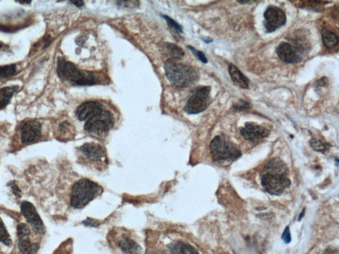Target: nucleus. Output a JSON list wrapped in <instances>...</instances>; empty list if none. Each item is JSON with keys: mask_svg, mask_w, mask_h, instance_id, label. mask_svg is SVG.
I'll list each match as a JSON object with an SVG mask.
<instances>
[{"mask_svg": "<svg viewBox=\"0 0 339 254\" xmlns=\"http://www.w3.org/2000/svg\"><path fill=\"white\" fill-rule=\"evenodd\" d=\"M18 89V86H11L0 90V110L5 108L9 104L13 95Z\"/></svg>", "mask_w": 339, "mask_h": 254, "instance_id": "nucleus-19", "label": "nucleus"}, {"mask_svg": "<svg viewBox=\"0 0 339 254\" xmlns=\"http://www.w3.org/2000/svg\"><path fill=\"white\" fill-rule=\"evenodd\" d=\"M57 72L60 78L79 86L92 85L96 83L93 75L82 72L77 67L64 58H58Z\"/></svg>", "mask_w": 339, "mask_h": 254, "instance_id": "nucleus-4", "label": "nucleus"}, {"mask_svg": "<svg viewBox=\"0 0 339 254\" xmlns=\"http://www.w3.org/2000/svg\"><path fill=\"white\" fill-rule=\"evenodd\" d=\"M229 72L233 82L239 86V87L244 88V89L248 88L249 81H248L247 77H246L235 65L232 64L229 65Z\"/></svg>", "mask_w": 339, "mask_h": 254, "instance_id": "nucleus-16", "label": "nucleus"}, {"mask_svg": "<svg viewBox=\"0 0 339 254\" xmlns=\"http://www.w3.org/2000/svg\"><path fill=\"white\" fill-rule=\"evenodd\" d=\"M188 48L189 49L191 50V51L193 52V54H194L196 56L197 58H198V59L201 61L202 62L204 63L208 62L207 58H206L205 54H204L203 52L201 51H198V50H196L195 49H193V47H189V46Z\"/></svg>", "mask_w": 339, "mask_h": 254, "instance_id": "nucleus-26", "label": "nucleus"}, {"mask_svg": "<svg viewBox=\"0 0 339 254\" xmlns=\"http://www.w3.org/2000/svg\"><path fill=\"white\" fill-rule=\"evenodd\" d=\"M164 48L167 50L168 54L171 56L170 59H180L184 55V51L180 47L172 44L166 43Z\"/></svg>", "mask_w": 339, "mask_h": 254, "instance_id": "nucleus-21", "label": "nucleus"}, {"mask_svg": "<svg viewBox=\"0 0 339 254\" xmlns=\"http://www.w3.org/2000/svg\"><path fill=\"white\" fill-rule=\"evenodd\" d=\"M166 77L172 85L184 88L196 82L199 74L193 67L178 62V60L168 59L164 64Z\"/></svg>", "mask_w": 339, "mask_h": 254, "instance_id": "nucleus-2", "label": "nucleus"}, {"mask_svg": "<svg viewBox=\"0 0 339 254\" xmlns=\"http://www.w3.org/2000/svg\"><path fill=\"white\" fill-rule=\"evenodd\" d=\"M102 188L91 180L88 179L79 180L74 185L72 190L71 199L72 207L81 209L102 194Z\"/></svg>", "mask_w": 339, "mask_h": 254, "instance_id": "nucleus-3", "label": "nucleus"}, {"mask_svg": "<svg viewBox=\"0 0 339 254\" xmlns=\"http://www.w3.org/2000/svg\"><path fill=\"white\" fill-rule=\"evenodd\" d=\"M210 151L214 161H233L241 156L238 147L224 136H218L210 144Z\"/></svg>", "mask_w": 339, "mask_h": 254, "instance_id": "nucleus-5", "label": "nucleus"}, {"mask_svg": "<svg viewBox=\"0 0 339 254\" xmlns=\"http://www.w3.org/2000/svg\"><path fill=\"white\" fill-rule=\"evenodd\" d=\"M264 27L267 32L273 33L285 25L286 16L281 8L269 6L264 14Z\"/></svg>", "mask_w": 339, "mask_h": 254, "instance_id": "nucleus-8", "label": "nucleus"}, {"mask_svg": "<svg viewBox=\"0 0 339 254\" xmlns=\"http://www.w3.org/2000/svg\"><path fill=\"white\" fill-rule=\"evenodd\" d=\"M19 238V249L23 254H35L38 250L37 244H31L29 235L30 230L25 224H20L17 228Z\"/></svg>", "mask_w": 339, "mask_h": 254, "instance_id": "nucleus-11", "label": "nucleus"}, {"mask_svg": "<svg viewBox=\"0 0 339 254\" xmlns=\"http://www.w3.org/2000/svg\"><path fill=\"white\" fill-rule=\"evenodd\" d=\"M80 151L86 159L92 161H104L105 154L102 147L96 143H86L80 148Z\"/></svg>", "mask_w": 339, "mask_h": 254, "instance_id": "nucleus-15", "label": "nucleus"}, {"mask_svg": "<svg viewBox=\"0 0 339 254\" xmlns=\"http://www.w3.org/2000/svg\"><path fill=\"white\" fill-rule=\"evenodd\" d=\"M321 35L322 40H323L324 45H325V47L332 49V48L335 47L338 45V37H336L335 34L330 32L327 29H323Z\"/></svg>", "mask_w": 339, "mask_h": 254, "instance_id": "nucleus-20", "label": "nucleus"}, {"mask_svg": "<svg viewBox=\"0 0 339 254\" xmlns=\"http://www.w3.org/2000/svg\"><path fill=\"white\" fill-rule=\"evenodd\" d=\"M14 182H12L11 183V186L12 188V190L13 192L14 193V194L16 195V196L20 197V189L18 188V186H16V185L14 184Z\"/></svg>", "mask_w": 339, "mask_h": 254, "instance_id": "nucleus-29", "label": "nucleus"}, {"mask_svg": "<svg viewBox=\"0 0 339 254\" xmlns=\"http://www.w3.org/2000/svg\"><path fill=\"white\" fill-rule=\"evenodd\" d=\"M6 47H7V45H4V43L0 42V50H6V49H8V48H6Z\"/></svg>", "mask_w": 339, "mask_h": 254, "instance_id": "nucleus-32", "label": "nucleus"}, {"mask_svg": "<svg viewBox=\"0 0 339 254\" xmlns=\"http://www.w3.org/2000/svg\"><path fill=\"white\" fill-rule=\"evenodd\" d=\"M172 254H199L196 249L189 243L178 242L168 245Z\"/></svg>", "mask_w": 339, "mask_h": 254, "instance_id": "nucleus-18", "label": "nucleus"}, {"mask_svg": "<svg viewBox=\"0 0 339 254\" xmlns=\"http://www.w3.org/2000/svg\"><path fill=\"white\" fill-rule=\"evenodd\" d=\"M287 165L281 159L273 158L265 165L260 175L261 183L269 194L280 195L291 184Z\"/></svg>", "mask_w": 339, "mask_h": 254, "instance_id": "nucleus-1", "label": "nucleus"}, {"mask_svg": "<svg viewBox=\"0 0 339 254\" xmlns=\"http://www.w3.org/2000/svg\"><path fill=\"white\" fill-rule=\"evenodd\" d=\"M103 109L102 105L96 102H88L84 103L77 109V116L80 121H87L88 119L94 116Z\"/></svg>", "mask_w": 339, "mask_h": 254, "instance_id": "nucleus-14", "label": "nucleus"}, {"mask_svg": "<svg viewBox=\"0 0 339 254\" xmlns=\"http://www.w3.org/2000/svg\"><path fill=\"white\" fill-rule=\"evenodd\" d=\"M71 3L76 6H78V7H81V6L84 5V2L82 1L71 2Z\"/></svg>", "mask_w": 339, "mask_h": 254, "instance_id": "nucleus-31", "label": "nucleus"}, {"mask_svg": "<svg viewBox=\"0 0 339 254\" xmlns=\"http://www.w3.org/2000/svg\"><path fill=\"white\" fill-rule=\"evenodd\" d=\"M311 146L317 152H325L326 147L321 141L317 139H312L310 142Z\"/></svg>", "mask_w": 339, "mask_h": 254, "instance_id": "nucleus-24", "label": "nucleus"}, {"mask_svg": "<svg viewBox=\"0 0 339 254\" xmlns=\"http://www.w3.org/2000/svg\"><path fill=\"white\" fill-rule=\"evenodd\" d=\"M119 247L124 254H141L142 251L140 245L129 238H122Z\"/></svg>", "mask_w": 339, "mask_h": 254, "instance_id": "nucleus-17", "label": "nucleus"}, {"mask_svg": "<svg viewBox=\"0 0 339 254\" xmlns=\"http://www.w3.org/2000/svg\"><path fill=\"white\" fill-rule=\"evenodd\" d=\"M113 125L112 115L109 111L103 109L98 114L86 121L84 129L92 135L102 136L108 133Z\"/></svg>", "mask_w": 339, "mask_h": 254, "instance_id": "nucleus-6", "label": "nucleus"}, {"mask_svg": "<svg viewBox=\"0 0 339 254\" xmlns=\"http://www.w3.org/2000/svg\"><path fill=\"white\" fill-rule=\"evenodd\" d=\"M235 108L237 110H239V109H248L250 108V104H248V103L242 102L241 104L235 106Z\"/></svg>", "mask_w": 339, "mask_h": 254, "instance_id": "nucleus-28", "label": "nucleus"}, {"mask_svg": "<svg viewBox=\"0 0 339 254\" xmlns=\"http://www.w3.org/2000/svg\"><path fill=\"white\" fill-rule=\"evenodd\" d=\"M282 238L286 243H289L291 242V235H290V228L288 226V227H286L285 230L284 231Z\"/></svg>", "mask_w": 339, "mask_h": 254, "instance_id": "nucleus-27", "label": "nucleus"}, {"mask_svg": "<svg viewBox=\"0 0 339 254\" xmlns=\"http://www.w3.org/2000/svg\"><path fill=\"white\" fill-rule=\"evenodd\" d=\"M16 73V65L10 64L0 66V77L5 78L12 76Z\"/></svg>", "mask_w": 339, "mask_h": 254, "instance_id": "nucleus-23", "label": "nucleus"}, {"mask_svg": "<svg viewBox=\"0 0 339 254\" xmlns=\"http://www.w3.org/2000/svg\"><path fill=\"white\" fill-rule=\"evenodd\" d=\"M323 254H338V250L337 248H334V247H328L326 249L325 252Z\"/></svg>", "mask_w": 339, "mask_h": 254, "instance_id": "nucleus-30", "label": "nucleus"}, {"mask_svg": "<svg viewBox=\"0 0 339 254\" xmlns=\"http://www.w3.org/2000/svg\"><path fill=\"white\" fill-rule=\"evenodd\" d=\"M240 131L242 136L250 141H255L266 138L269 134L268 128L254 123H246Z\"/></svg>", "mask_w": 339, "mask_h": 254, "instance_id": "nucleus-12", "label": "nucleus"}, {"mask_svg": "<svg viewBox=\"0 0 339 254\" xmlns=\"http://www.w3.org/2000/svg\"><path fill=\"white\" fill-rule=\"evenodd\" d=\"M41 124L37 121H27L21 127V140L23 144L32 143L41 135Z\"/></svg>", "mask_w": 339, "mask_h": 254, "instance_id": "nucleus-10", "label": "nucleus"}, {"mask_svg": "<svg viewBox=\"0 0 339 254\" xmlns=\"http://www.w3.org/2000/svg\"><path fill=\"white\" fill-rule=\"evenodd\" d=\"M163 18L166 20V22L168 23V25L172 28L175 29L176 31H179L180 33H182V28L180 25L177 24L175 21L172 20V19L169 18L168 16H163Z\"/></svg>", "mask_w": 339, "mask_h": 254, "instance_id": "nucleus-25", "label": "nucleus"}, {"mask_svg": "<svg viewBox=\"0 0 339 254\" xmlns=\"http://www.w3.org/2000/svg\"><path fill=\"white\" fill-rule=\"evenodd\" d=\"M0 242L3 243L8 246H11L12 245L11 237L6 229L1 218H0Z\"/></svg>", "mask_w": 339, "mask_h": 254, "instance_id": "nucleus-22", "label": "nucleus"}, {"mask_svg": "<svg viewBox=\"0 0 339 254\" xmlns=\"http://www.w3.org/2000/svg\"><path fill=\"white\" fill-rule=\"evenodd\" d=\"M277 52L278 56L282 61L290 64L300 62L302 59V52L289 43L280 44L277 48Z\"/></svg>", "mask_w": 339, "mask_h": 254, "instance_id": "nucleus-13", "label": "nucleus"}, {"mask_svg": "<svg viewBox=\"0 0 339 254\" xmlns=\"http://www.w3.org/2000/svg\"><path fill=\"white\" fill-rule=\"evenodd\" d=\"M210 92L208 86L197 88L187 101L184 111L189 114H197L205 111L211 103Z\"/></svg>", "mask_w": 339, "mask_h": 254, "instance_id": "nucleus-7", "label": "nucleus"}, {"mask_svg": "<svg viewBox=\"0 0 339 254\" xmlns=\"http://www.w3.org/2000/svg\"><path fill=\"white\" fill-rule=\"evenodd\" d=\"M21 210L25 219L31 224L35 232L39 233L44 232L45 226L43 220H41L37 209L32 203L28 201H24L21 205Z\"/></svg>", "mask_w": 339, "mask_h": 254, "instance_id": "nucleus-9", "label": "nucleus"}]
</instances>
